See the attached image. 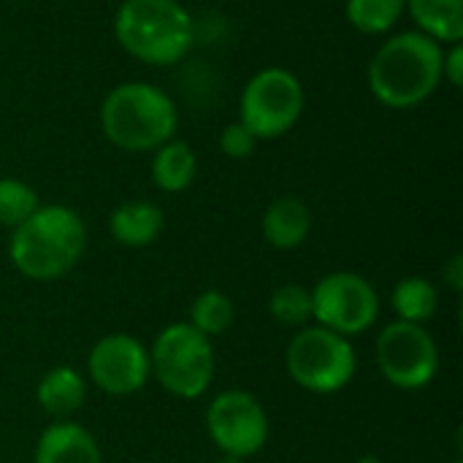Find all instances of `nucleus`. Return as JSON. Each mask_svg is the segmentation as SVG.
I'll list each match as a JSON object with an SVG mask.
<instances>
[{"label": "nucleus", "mask_w": 463, "mask_h": 463, "mask_svg": "<svg viewBox=\"0 0 463 463\" xmlns=\"http://www.w3.org/2000/svg\"><path fill=\"white\" fill-rule=\"evenodd\" d=\"M442 43L418 30L393 33L369 60V92L393 111L423 106L442 84Z\"/></svg>", "instance_id": "f257e3e1"}, {"label": "nucleus", "mask_w": 463, "mask_h": 463, "mask_svg": "<svg viewBox=\"0 0 463 463\" xmlns=\"http://www.w3.org/2000/svg\"><path fill=\"white\" fill-rule=\"evenodd\" d=\"M87 247V225L79 212L52 203L38 206L11 231L8 255L19 274L49 282L65 277Z\"/></svg>", "instance_id": "f03ea898"}, {"label": "nucleus", "mask_w": 463, "mask_h": 463, "mask_svg": "<svg viewBox=\"0 0 463 463\" xmlns=\"http://www.w3.org/2000/svg\"><path fill=\"white\" fill-rule=\"evenodd\" d=\"M103 136L125 152H155L174 138L179 109L168 92L149 81H125L100 103Z\"/></svg>", "instance_id": "7ed1b4c3"}, {"label": "nucleus", "mask_w": 463, "mask_h": 463, "mask_svg": "<svg viewBox=\"0 0 463 463\" xmlns=\"http://www.w3.org/2000/svg\"><path fill=\"white\" fill-rule=\"evenodd\" d=\"M114 38L138 62L165 68L190 52L195 22L179 0H122L114 14Z\"/></svg>", "instance_id": "20e7f679"}, {"label": "nucleus", "mask_w": 463, "mask_h": 463, "mask_svg": "<svg viewBox=\"0 0 463 463\" xmlns=\"http://www.w3.org/2000/svg\"><path fill=\"white\" fill-rule=\"evenodd\" d=\"M149 372L176 399H201L214 377L212 339L190 323L163 328L149 350Z\"/></svg>", "instance_id": "39448f33"}, {"label": "nucleus", "mask_w": 463, "mask_h": 463, "mask_svg": "<svg viewBox=\"0 0 463 463\" xmlns=\"http://www.w3.org/2000/svg\"><path fill=\"white\" fill-rule=\"evenodd\" d=\"M307 92L301 79L282 65H269L244 84L239 95V122L258 141H271L298 125Z\"/></svg>", "instance_id": "423d86ee"}, {"label": "nucleus", "mask_w": 463, "mask_h": 463, "mask_svg": "<svg viewBox=\"0 0 463 463\" xmlns=\"http://www.w3.org/2000/svg\"><path fill=\"white\" fill-rule=\"evenodd\" d=\"M285 366L290 380L304 391L336 393L355 377L358 358L347 336L315 326L293 336L285 353Z\"/></svg>", "instance_id": "0eeeda50"}, {"label": "nucleus", "mask_w": 463, "mask_h": 463, "mask_svg": "<svg viewBox=\"0 0 463 463\" xmlns=\"http://www.w3.org/2000/svg\"><path fill=\"white\" fill-rule=\"evenodd\" d=\"M380 298L369 279L353 271H334L312 290V317L342 336H358L377 323Z\"/></svg>", "instance_id": "6e6552de"}, {"label": "nucleus", "mask_w": 463, "mask_h": 463, "mask_svg": "<svg viewBox=\"0 0 463 463\" xmlns=\"http://www.w3.org/2000/svg\"><path fill=\"white\" fill-rule=\"evenodd\" d=\"M377 366L391 385L420 391L439 372V350L423 326L396 320L377 339Z\"/></svg>", "instance_id": "1a4fd4ad"}, {"label": "nucleus", "mask_w": 463, "mask_h": 463, "mask_svg": "<svg viewBox=\"0 0 463 463\" xmlns=\"http://www.w3.org/2000/svg\"><path fill=\"white\" fill-rule=\"evenodd\" d=\"M206 429L222 456L250 458L269 439V415L252 393L225 391L209 404Z\"/></svg>", "instance_id": "9d476101"}, {"label": "nucleus", "mask_w": 463, "mask_h": 463, "mask_svg": "<svg viewBox=\"0 0 463 463\" xmlns=\"http://www.w3.org/2000/svg\"><path fill=\"white\" fill-rule=\"evenodd\" d=\"M87 372L103 393L133 396L152 377L149 350L130 334H109L90 350Z\"/></svg>", "instance_id": "9b49d317"}, {"label": "nucleus", "mask_w": 463, "mask_h": 463, "mask_svg": "<svg viewBox=\"0 0 463 463\" xmlns=\"http://www.w3.org/2000/svg\"><path fill=\"white\" fill-rule=\"evenodd\" d=\"M35 463H103L95 437L79 423H52L38 445Z\"/></svg>", "instance_id": "f8f14e48"}, {"label": "nucleus", "mask_w": 463, "mask_h": 463, "mask_svg": "<svg viewBox=\"0 0 463 463\" xmlns=\"http://www.w3.org/2000/svg\"><path fill=\"white\" fill-rule=\"evenodd\" d=\"M263 239L274 250H296L312 231V212L296 195H282L263 212Z\"/></svg>", "instance_id": "ddd939ff"}, {"label": "nucleus", "mask_w": 463, "mask_h": 463, "mask_svg": "<svg viewBox=\"0 0 463 463\" xmlns=\"http://www.w3.org/2000/svg\"><path fill=\"white\" fill-rule=\"evenodd\" d=\"M165 217L149 201H128L109 217V231L122 247H149L163 233Z\"/></svg>", "instance_id": "4468645a"}, {"label": "nucleus", "mask_w": 463, "mask_h": 463, "mask_svg": "<svg viewBox=\"0 0 463 463\" xmlns=\"http://www.w3.org/2000/svg\"><path fill=\"white\" fill-rule=\"evenodd\" d=\"M418 33L448 46L463 38V0H404Z\"/></svg>", "instance_id": "2eb2a0df"}, {"label": "nucleus", "mask_w": 463, "mask_h": 463, "mask_svg": "<svg viewBox=\"0 0 463 463\" xmlns=\"http://www.w3.org/2000/svg\"><path fill=\"white\" fill-rule=\"evenodd\" d=\"M35 396H38L41 410L49 418L65 420V418H71L73 412L81 410V404L87 399V383L76 369L54 366L41 377Z\"/></svg>", "instance_id": "dca6fc26"}, {"label": "nucleus", "mask_w": 463, "mask_h": 463, "mask_svg": "<svg viewBox=\"0 0 463 463\" xmlns=\"http://www.w3.org/2000/svg\"><path fill=\"white\" fill-rule=\"evenodd\" d=\"M198 176V157L187 141H165L152 152V182L163 193H182Z\"/></svg>", "instance_id": "f3484780"}, {"label": "nucleus", "mask_w": 463, "mask_h": 463, "mask_svg": "<svg viewBox=\"0 0 463 463\" xmlns=\"http://www.w3.org/2000/svg\"><path fill=\"white\" fill-rule=\"evenodd\" d=\"M393 309L399 320L423 326L437 315L439 307V293L426 277H407L393 288Z\"/></svg>", "instance_id": "a211bd4d"}, {"label": "nucleus", "mask_w": 463, "mask_h": 463, "mask_svg": "<svg viewBox=\"0 0 463 463\" xmlns=\"http://www.w3.org/2000/svg\"><path fill=\"white\" fill-rule=\"evenodd\" d=\"M345 16L364 35L391 33L404 16V0H347Z\"/></svg>", "instance_id": "6ab92c4d"}, {"label": "nucleus", "mask_w": 463, "mask_h": 463, "mask_svg": "<svg viewBox=\"0 0 463 463\" xmlns=\"http://www.w3.org/2000/svg\"><path fill=\"white\" fill-rule=\"evenodd\" d=\"M190 326L203 336H220L233 326V304L220 290H203L190 309Z\"/></svg>", "instance_id": "aec40b11"}, {"label": "nucleus", "mask_w": 463, "mask_h": 463, "mask_svg": "<svg viewBox=\"0 0 463 463\" xmlns=\"http://www.w3.org/2000/svg\"><path fill=\"white\" fill-rule=\"evenodd\" d=\"M38 193L22 179H0V225L16 228L38 209Z\"/></svg>", "instance_id": "412c9836"}, {"label": "nucleus", "mask_w": 463, "mask_h": 463, "mask_svg": "<svg viewBox=\"0 0 463 463\" xmlns=\"http://www.w3.org/2000/svg\"><path fill=\"white\" fill-rule=\"evenodd\" d=\"M269 309L282 326H304L312 317V293L304 285H282L274 290Z\"/></svg>", "instance_id": "4be33fe9"}, {"label": "nucleus", "mask_w": 463, "mask_h": 463, "mask_svg": "<svg viewBox=\"0 0 463 463\" xmlns=\"http://www.w3.org/2000/svg\"><path fill=\"white\" fill-rule=\"evenodd\" d=\"M255 146H258V138H255L239 119L231 122V125H225L222 133H220V152H222L225 157H231V160H244V157H250V155L255 152Z\"/></svg>", "instance_id": "5701e85b"}, {"label": "nucleus", "mask_w": 463, "mask_h": 463, "mask_svg": "<svg viewBox=\"0 0 463 463\" xmlns=\"http://www.w3.org/2000/svg\"><path fill=\"white\" fill-rule=\"evenodd\" d=\"M442 81H448L450 87H461L463 84V46L458 43H448V49L442 52Z\"/></svg>", "instance_id": "b1692460"}, {"label": "nucleus", "mask_w": 463, "mask_h": 463, "mask_svg": "<svg viewBox=\"0 0 463 463\" xmlns=\"http://www.w3.org/2000/svg\"><path fill=\"white\" fill-rule=\"evenodd\" d=\"M445 282L456 290V293H461L463 288V255L461 252H456L450 260H448V266H445Z\"/></svg>", "instance_id": "393cba45"}, {"label": "nucleus", "mask_w": 463, "mask_h": 463, "mask_svg": "<svg viewBox=\"0 0 463 463\" xmlns=\"http://www.w3.org/2000/svg\"><path fill=\"white\" fill-rule=\"evenodd\" d=\"M217 463H244V458H236V456H220Z\"/></svg>", "instance_id": "a878e982"}, {"label": "nucleus", "mask_w": 463, "mask_h": 463, "mask_svg": "<svg viewBox=\"0 0 463 463\" xmlns=\"http://www.w3.org/2000/svg\"><path fill=\"white\" fill-rule=\"evenodd\" d=\"M355 463H383L377 456H364V458H358Z\"/></svg>", "instance_id": "bb28decb"}, {"label": "nucleus", "mask_w": 463, "mask_h": 463, "mask_svg": "<svg viewBox=\"0 0 463 463\" xmlns=\"http://www.w3.org/2000/svg\"><path fill=\"white\" fill-rule=\"evenodd\" d=\"M456 463H463V461H456Z\"/></svg>", "instance_id": "cd10ccee"}]
</instances>
